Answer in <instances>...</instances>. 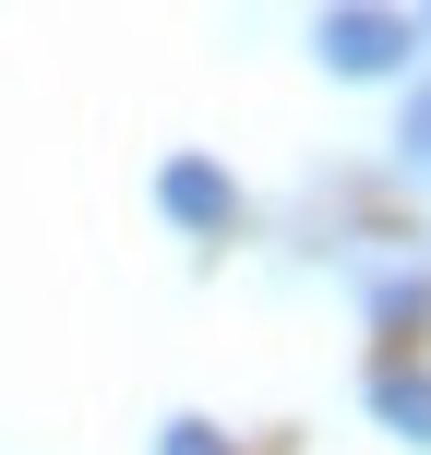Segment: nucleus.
<instances>
[{"label": "nucleus", "mask_w": 431, "mask_h": 455, "mask_svg": "<svg viewBox=\"0 0 431 455\" xmlns=\"http://www.w3.org/2000/svg\"><path fill=\"white\" fill-rule=\"evenodd\" d=\"M312 48H323L336 72H395V60L419 48V24H408V12H323Z\"/></svg>", "instance_id": "nucleus-1"}, {"label": "nucleus", "mask_w": 431, "mask_h": 455, "mask_svg": "<svg viewBox=\"0 0 431 455\" xmlns=\"http://www.w3.org/2000/svg\"><path fill=\"white\" fill-rule=\"evenodd\" d=\"M156 204L180 216V228H227L240 192H227V168H204V156H168V168H156Z\"/></svg>", "instance_id": "nucleus-2"}, {"label": "nucleus", "mask_w": 431, "mask_h": 455, "mask_svg": "<svg viewBox=\"0 0 431 455\" xmlns=\"http://www.w3.org/2000/svg\"><path fill=\"white\" fill-rule=\"evenodd\" d=\"M371 408H384V432L431 443V371H384V384H371Z\"/></svg>", "instance_id": "nucleus-3"}, {"label": "nucleus", "mask_w": 431, "mask_h": 455, "mask_svg": "<svg viewBox=\"0 0 431 455\" xmlns=\"http://www.w3.org/2000/svg\"><path fill=\"white\" fill-rule=\"evenodd\" d=\"M371 312H384V323H419L431 312V275L419 264H384V275H371Z\"/></svg>", "instance_id": "nucleus-4"}, {"label": "nucleus", "mask_w": 431, "mask_h": 455, "mask_svg": "<svg viewBox=\"0 0 431 455\" xmlns=\"http://www.w3.org/2000/svg\"><path fill=\"white\" fill-rule=\"evenodd\" d=\"M395 144H408V168H431V84L408 96V120H395Z\"/></svg>", "instance_id": "nucleus-5"}, {"label": "nucleus", "mask_w": 431, "mask_h": 455, "mask_svg": "<svg viewBox=\"0 0 431 455\" xmlns=\"http://www.w3.org/2000/svg\"><path fill=\"white\" fill-rule=\"evenodd\" d=\"M156 455H227V432H204V419H168V443Z\"/></svg>", "instance_id": "nucleus-6"}, {"label": "nucleus", "mask_w": 431, "mask_h": 455, "mask_svg": "<svg viewBox=\"0 0 431 455\" xmlns=\"http://www.w3.org/2000/svg\"><path fill=\"white\" fill-rule=\"evenodd\" d=\"M419 36H431V24H419Z\"/></svg>", "instance_id": "nucleus-7"}]
</instances>
